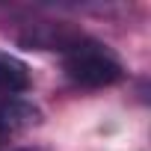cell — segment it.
Listing matches in <instances>:
<instances>
[{
    "instance_id": "obj_4",
    "label": "cell",
    "mask_w": 151,
    "mask_h": 151,
    "mask_svg": "<svg viewBox=\"0 0 151 151\" xmlns=\"http://www.w3.org/2000/svg\"><path fill=\"white\" fill-rule=\"evenodd\" d=\"M30 86H33L30 65L9 50H0V95L3 98H21Z\"/></svg>"
},
{
    "instance_id": "obj_2",
    "label": "cell",
    "mask_w": 151,
    "mask_h": 151,
    "mask_svg": "<svg viewBox=\"0 0 151 151\" xmlns=\"http://www.w3.org/2000/svg\"><path fill=\"white\" fill-rule=\"evenodd\" d=\"M86 33L80 27H74L68 21H33L24 24V30L15 36L21 47L30 50H53V53H68Z\"/></svg>"
},
{
    "instance_id": "obj_5",
    "label": "cell",
    "mask_w": 151,
    "mask_h": 151,
    "mask_svg": "<svg viewBox=\"0 0 151 151\" xmlns=\"http://www.w3.org/2000/svg\"><path fill=\"white\" fill-rule=\"evenodd\" d=\"M18 151H30V148H18Z\"/></svg>"
},
{
    "instance_id": "obj_3",
    "label": "cell",
    "mask_w": 151,
    "mask_h": 151,
    "mask_svg": "<svg viewBox=\"0 0 151 151\" xmlns=\"http://www.w3.org/2000/svg\"><path fill=\"white\" fill-rule=\"evenodd\" d=\"M42 122V110L27 98H3L0 101V145L9 142L12 136L30 130Z\"/></svg>"
},
{
    "instance_id": "obj_1",
    "label": "cell",
    "mask_w": 151,
    "mask_h": 151,
    "mask_svg": "<svg viewBox=\"0 0 151 151\" xmlns=\"http://www.w3.org/2000/svg\"><path fill=\"white\" fill-rule=\"evenodd\" d=\"M62 71L74 86H83V89H107L127 77L122 59L89 33L68 53H62Z\"/></svg>"
}]
</instances>
